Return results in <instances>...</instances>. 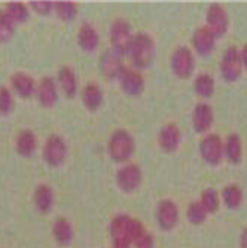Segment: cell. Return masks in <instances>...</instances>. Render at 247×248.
Instances as JSON below:
<instances>
[{"instance_id": "6da1fadb", "label": "cell", "mask_w": 247, "mask_h": 248, "mask_svg": "<svg viewBox=\"0 0 247 248\" xmlns=\"http://www.w3.org/2000/svg\"><path fill=\"white\" fill-rule=\"evenodd\" d=\"M156 46L154 37L144 31L133 34L126 54L132 66L139 70L149 67L155 56Z\"/></svg>"}, {"instance_id": "7a4b0ae2", "label": "cell", "mask_w": 247, "mask_h": 248, "mask_svg": "<svg viewBox=\"0 0 247 248\" xmlns=\"http://www.w3.org/2000/svg\"><path fill=\"white\" fill-rule=\"evenodd\" d=\"M136 141L133 135L125 128L113 130L107 141V151L112 160L125 163L135 153Z\"/></svg>"}, {"instance_id": "3957f363", "label": "cell", "mask_w": 247, "mask_h": 248, "mask_svg": "<svg viewBox=\"0 0 247 248\" xmlns=\"http://www.w3.org/2000/svg\"><path fill=\"white\" fill-rule=\"evenodd\" d=\"M145 232L142 224L127 215H118L112 219L111 232L114 242L131 244Z\"/></svg>"}, {"instance_id": "277c9868", "label": "cell", "mask_w": 247, "mask_h": 248, "mask_svg": "<svg viewBox=\"0 0 247 248\" xmlns=\"http://www.w3.org/2000/svg\"><path fill=\"white\" fill-rule=\"evenodd\" d=\"M169 64L175 76L180 78H188L194 73L196 58L194 51L185 44L177 46L171 52Z\"/></svg>"}, {"instance_id": "5b68a950", "label": "cell", "mask_w": 247, "mask_h": 248, "mask_svg": "<svg viewBox=\"0 0 247 248\" xmlns=\"http://www.w3.org/2000/svg\"><path fill=\"white\" fill-rule=\"evenodd\" d=\"M130 23L124 17H116L112 21L109 28L111 47L122 55H125L133 37Z\"/></svg>"}, {"instance_id": "8992f818", "label": "cell", "mask_w": 247, "mask_h": 248, "mask_svg": "<svg viewBox=\"0 0 247 248\" xmlns=\"http://www.w3.org/2000/svg\"><path fill=\"white\" fill-rule=\"evenodd\" d=\"M244 65L240 48L236 45L228 46L220 57V75L228 82H234L242 75Z\"/></svg>"}, {"instance_id": "52a82bcc", "label": "cell", "mask_w": 247, "mask_h": 248, "mask_svg": "<svg viewBox=\"0 0 247 248\" xmlns=\"http://www.w3.org/2000/svg\"><path fill=\"white\" fill-rule=\"evenodd\" d=\"M68 155V145L63 137L53 133L47 136L42 146V157L48 166L59 167Z\"/></svg>"}, {"instance_id": "ba28073f", "label": "cell", "mask_w": 247, "mask_h": 248, "mask_svg": "<svg viewBox=\"0 0 247 248\" xmlns=\"http://www.w3.org/2000/svg\"><path fill=\"white\" fill-rule=\"evenodd\" d=\"M201 157L210 165H217L224 158V140L215 132H207L199 141Z\"/></svg>"}, {"instance_id": "9c48e42d", "label": "cell", "mask_w": 247, "mask_h": 248, "mask_svg": "<svg viewBox=\"0 0 247 248\" xmlns=\"http://www.w3.org/2000/svg\"><path fill=\"white\" fill-rule=\"evenodd\" d=\"M218 38L224 35L230 26V17L226 8L218 2H212L205 12V24Z\"/></svg>"}, {"instance_id": "30bf717a", "label": "cell", "mask_w": 247, "mask_h": 248, "mask_svg": "<svg viewBox=\"0 0 247 248\" xmlns=\"http://www.w3.org/2000/svg\"><path fill=\"white\" fill-rule=\"evenodd\" d=\"M115 180L122 191L133 192L139 188L142 181V171L137 163L128 161L123 163L116 170Z\"/></svg>"}, {"instance_id": "8fae6325", "label": "cell", "mask_w": 247, "mask_h": 248, "mask_svg": "<svg viewBox=\"0 0 247 248\" xmlns=\"http://www.w3.org/2000/svg\"><path fill=\"white\" fill-rule=\"evenodd\" d=\"M122 91L130 96L140 95L145 88V79L140 71L133 66L124 65L117 77Z\"/></svg>"}, {"instance_id": "7c38bea8", "label": "cell", "mask_w": 247, "mask_h": 248, "mask_svg": "<svg viewBox=\"0 0 247 248\" xmlns=\"http://www.w3.org/2000/svg\"><path fill=\"white\" fill-rule=\"evenodd\" d=\"M60 89L55 78L44 76L37 81L35 96L38 102L43 107H52L59 100Z\"/></svg>"}, {"instance_id": "4fadbf2b", "label": "cell", "mask_w": 247, "mask_h": 248, "mask_svg": "<svg viewBox=\"0 0 247 248\" xmlns=\"http://www.w3.org/2000/svg\"><path fill=\"white\" fill-rule=\"evenodd\" d=\"M217 37L205 25L197 27L191 34L192 50L201 56H207L213 52Z\"/></svg>"}, {"instance_id": "5bb4252c", "label": "cell", "mask_w": 247, "mask_h": 248, "mask_svg": "<svg viewBox=\"0 0 247 248\" xmlns=\"http://www.w3.org/2000/svg\"><path fill=\"white\" fill-rule=\"evenodd\" d=\"M215 119L213 107L206 102H197L191 111V124L198 133H207Z\"/></svg>"}, {"instance_id": "9a60e30c", "label": "cell", "mask_w": 247, "mask_h": 248, "mask_svg": "<svg viewBox=\"0 0 247 248\" xmlns=\"http://www.w3.org/2000/svg\"><path fill=\"white\" fill-rule=\"evenodd\" d=\"M37 81L25 71H16L10 77V88L23 98H30L35 94Z\"/></svg>"}, {"instance_id": "2e32d148", "label": "cell", "mask_w": 247, "mask_h": 248, "mask_svg": "<svg viewBox=\"0 0 247 248\" xmlns=\"http://www.w3.org/2000/svg\"><path fill=\"white\" fill-rule=\"evenodd\" d=\"M124 64L123 55L112 47L105 49L100 57V69L107 78L116 79Z\"/></svg>"}, {"instance_id": "e0dca14e", "label": "cell", "mask_w": 247, "mask_h": 248, "mask_svg": "<svg viewBox=\"0 0 247 248\" xmlns=\"http://www.w3.org/2000/svg\"><path fill=\"white\" fill-rule=\"evenodd\" d=\"M181 130L179 125L173 122H169L161 126L158 132V144L165 152H174L180 145Z\"/></svg>"}, {"instance_id": "ac0fdd59", "label": "cell", "mask_w": 247, "mask_h": 248, "mask_svg": "<svg viewBox=\"0 0 247 248\" xmlns=\"http://www.w3.org/2000/svg\"><path fill=\"white\" fill-rule=\"evenodd\" d=\"M57 83L60 91L68 97H74L78 91V78L76 70L69 64L62 65L57 72Z\"/></svg>"}, {"instance_id": "d6986e66", "label": "cell", "mask_w": 247, "mask_h": 248, "mask_svg": "<svg viewBox=\"0 0 247 248\" xmlns=\"http://www.w3.org/2000/svg\"><path fill=\"white\" fill-rule=\"evenodd\" d=\"M77 40L79 46L83 50L92 52L99 46L100 34L93 23L89 21H84L79 25L77 33Z\"/></svg>"}, {"instance_id": "ffe728a7", "label": "cell", "mask_w": 247, "mask_h": 248, "mask_svg": "<svg viewBox=\"0 0 247 248\" xmlns=\"http://www.w3.org/2000/svg\"><path fill=\"white\" fill-rule=\"evenodd\" d=\"M156 218L159 226L164 230H170L179 220V207L171 199H164L158 203Z\"/></svg>"}, {"instance_id": "44dd1931", "label": "cell", "mask_w": 247, "mask_h": 248, "mask_svg": "<svg viewBox=\"0 0 247 248\" xmlns=\"http://www.w3.org/2000/svg\"><path fill=\"white\" fill-rule=\"evenodd\" d=\"M14 146L16 152L23 157H30L34 155L38 146V139L30 128H23L15 137Z\"/></svg>"}, {"instance_id": "7402d4cb", "label": "cell", "mask_w": 247, "mask_h": 248, "mask_svg": "<svg viewBox=\"0 0 247 248\" xmlns=\"http://www.w3.org/2000/svg\"><path fill=\"white\" fill-rule=\"evenodd\" d=\"M81 99L87 109L90 111L97 110L101 107L104 99V94L101 86L95 81L86 83L81 91Z\"/></svg>"}, {"instance_id": "603a6c76", "label": "cell", "mask_w": 247, "mask_h": 248, "mask_svg": "<svg viewBox=\"0 0 247 248\" xmlns=\"http://www.w3.org/2000/svg\"><path fill=\"white\" fill-rule=\"evenodd\" d=\"M35 207L41 213L49 212L54 204V192L46 183H40L36 186L34 192Z\"/></svg>"}, {"instance_id": "cb8c5ba5", "label": "cell", "mask_w": 247, "mask_h": 248, "mask_svg": "<svg viewBox=\"0 0 247 248\" xmlns=\"http://www.w3.org/2000/svg\"><path fill=\"white\" fill-rule=\"evenodd\" d=\"M224 157L231 163L237 164L243 157V142L240 135L231 132L224 140Z\"/></svg>"}, {"instance_id": "d4e9b609", "label": "cell", "mask_w": 247, "mask_h": 248, "mask_svg": "<svg viewBox=\"0 0 247 248\" xmlns=\"http://www.w3.org/2000/svg\"><path fill=\"white\" fill-rule=\"evenodd\" d=\"M7 15L11 18L15 24L25 23L30 17V6L29 4L20 1L12 0L5 4L3 9Z\"/></svg>"}, {"instance_id": "484cf974", "label": "cell", "mask_w": 247, "mask_h": 248, "mask_svg": "<svg viewBox=\"0 0 247 248\" xmlns=\"http://www.w3.org/2000/svg\"><path fill=\"white\" fill-rule=\"evenodd\" d=\"M193 90L202 98H210L216 90V81L208 72H200L196 75L192 82Z\"/></svg>"}, {"instance_id": "4316f807", "label": "cell", "mask_w": 247, "mask_h": 248, "mask_svg": "<svg viewBox=\"0 0 247 248\" xmlns=\"http://www.w3.org/2000/svg\"><path fill=\"white\" fill-rule=\"evenodd\" d=\"M243 191L235 183L227 184L221 192V198L225 204L232 209L238 208L243 202Z\"/></svg>"}, {"instance_id": "83f0119b", "label": "cell", "mask_w": 247, "mask_h": 248, "mask_svg": "<svg viewBox=\"0 0 247 248\" xmlns=\"http://www.w3.org/2000/svg\"><path fill=\"white\" fill-rule=\"evenodd\" d=\"M54 11L61 20L69 22L77 17L78 13V5L73 0L54 1Z\"/></svg>"}, {"instance_id": "f1b7e54d", "label": "cell", "mask_w": 247, "mask_h": 248, "mask_svg": "<svg viewBox=\"0 0 247 248\" xmlns=\"http://www.w3.org/2000/svg\"><path fill=\"white\" fill-rule=\"evenodd\" d=\"M53 232L57 241L62 245H67L72 241L73 229L65 218L57 219L53 226Z\"/></svg>"}, {"instance_id": "f546056e", "label": "cell", "mask_w": 247, "mask_h": 248, "mask_svg": "<svg viewBox=\"0 0 247 248\" xmlns=\"http://www.w3.org/2000/svg\"><path fill=\"white\" fill-rule=\"evenodd\" d=\"M199 202L207 213H213L219 206V194L214 188H206L202 191Z\"/></svg>"}, {"instance_id": "4dcf8cb0", "label": "cell", "mask_w": 247, "mask_h": 248, "mask_svg": "<svg viewBox=\"0 0 247 248\" xmlns=\"http://www.w3.org/2000/svg\"><path fill=\"white\" fill-rule=\"evenodd\" d=\"M14 92L10 86L0 85V113L8 114L14 107Z\"/></svg>"}, {"instance_id": "1f68e13d", "label": "cell", "mask_w": 247, "mask_h": 248, "mask_svg": "<svg viewBox=\"0 0 247 248\" xmlns=\"http://www.w3.org/2000/svg\"><path fill=\"white\" fill-rule=\"evenodd\" d=\"M15 23L4 10H0V42L9 41L15 32Z\"/></svg>"}, {"instance_id": "d6a6232c", "label": "cell", "mask_w": 247, "mask_h": 248, "mask_svg": "<svg viewBox=\"0 0 247 248\" xmlns=\"http://www.w3.org/2000/svg\"><path fill=\"white\" fill-rule=\"evenodd\" d=\"M207 214L208 213L205 211L199 201L190 203L187 209V217L193 224H200L203 222Z\"/></svg>"}, {"instance_id": "836d02e7", "label": "cell", "mask_w": 247, "mask_h": 248, "mask_svg": "<svg viewBox=\"0 0 247 248\" xmlns=\"http://www.w3.org/2000/svg\"><path fill=\"white\" fill-rule=\"evenodd\" d=\"M28 4L31 10L42 15L54 11V1L51 0H31Z\"/></svg>"}, {"instance_id": "e575fe53", "label": "cell", "mask_w": 247, "mask_h": 248, "mask_svg": "<svg viewBox=\"0 0 247 248\" xmlns=\"http://www.w3.org/2000/svg\"><path fill=\"white\" fill-rule=\"evenodd\" d=\"M136 248H153L154 242L153 238L144 232L135 241Z\"/></svg>"}, {"instance_id": "d590c367", "label": "cell", "mask_w": 247, "mask_h": 248, "mask_svg": "<svg viewBox=\"0 0 247 248\" xmlns=\"http://www.w3.org/2000/svg\"><path fill=\"white\" fill-rule=\"evenodd\" d=\"M240 52H241V58H242L244 68H246L247 70V42H246L240 48Z\"/></svg>"}, {"instance_id": "8d00e7d4", "label": "cell", "mask_w": 247, "mask_h": 248, "mask_svg": "<svg viewBox=\"0 0 247 248\" xmlns=\"http://www.w3.org/2000/svg\"><path fill=\"white\" fill-rule=\"evenodd\" d=\"M241 248H247V228L244 232L241 239Z\"/></svg>"}]
</instances>
